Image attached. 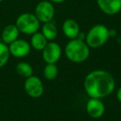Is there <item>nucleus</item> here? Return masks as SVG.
I'll return each instance as SVG.
<instances>
[{
	"instance_id": "obj_1",
	"label": "nucleus",
	"mask_w": 121,
	"mask_h": 121,
	"mask_svg": "<svg viewBox=\"0 0 121 121\" xmlns=\"http://www.w3.org/2000/svg\"><path fill=\"white\" fill-rule=\"evenodd\" d=\"M84 87L91 98L102 99L113 93L115 88V81L108 71L95 70L86 76Z\"/></svg>"
},
{
	"instance_id": "obj_2",
	"label": "nucleus",
	"mask_w": 121,
	"mask_h": 121,
	"mask_svg": "<svg viewBox=\"0 0 121 121\" xmlns=\"http://www.w3.org/2000/svg\"><path fill=\"white\" fill-rule=\"evenodd\" d=\"M65 55L71 62L81 63L89 57L90 47L84 40L72 39L65 47Z\"/></svg>"
},
{
	"instance_id": "obj_3",
	"label": "nucleus",
	"mask_w": 121,
	"mask_h": 121,
	"mask_svg": "<svg viewBox=\"0 0 121 121\" xmlns=\"http://www.w3.org/2000/svg\"><path fill=\"white\" fill-rule=\"evenodd\" d=\"M109 37V29L103 24H96L89 30L85 40L89 47L98 48L104 45Z\"/></svg>"
},
{
	"instance_id": "obj_4",
	"label": "nucleus",
	"mask_w": 121,
	"mask_h": 121,
	"mask_svg": "<svg viewBox=\"0 0 121 121\" xmlns=\"http://www.w3.org/2000/svg\"><path fill=\"white\" fill-rule=\"evenodd\" d=\"M15 25L18 28L19 32L27 35H32L38 32L40 28V22L34 13H24L16 19Z\"/></svg>"
},
{
	"instance_id": "obj_5",
	"label": "nucleus",
	"mask_w": 121,
	"mask_h": 121,
	"mask_svg": "<svg viewBox=\"0 0 121 121\" xmlns=\"http://www.w3.org/2000/svg\"><path fill=\"white\" fill-rule=\"evenodd\" d=\"M35 16L37 17L40 22H52L55 16V8L52 2L49 0L41 1L35 8Z\"/></svg>"
},
{
	"instance_id": "obj_6",
	"label": "nucleus",
	"mask_w": 121,
	"mask_h": 121,
	"mask_svg": "<svg viewBox=\"0 0 121 121\" xmlns=\"http://www.w3.org/2000/svg\"><path fill=\"white\" fill-rule=\"evenodd\" d=\"M24 90L30 97L37 99L41 97L44 92V87L42 81L36 76H31L26 78L24 82Z\"/></svg>"
},
{
	"instance_id": "obj_7",
	"label": "nucleus",
	"mask_w": 121,
	"mask_h": 121,
	"mask_svg": "<svg viewBox=\"0 0 121 121\" xmlns=\"http://www.w3.org/2000/svg\"><path fill=\"white\" fill-rule=\"evenodd\" d=\"M42 58L47 64L49 63H56L60 60L61 56V48L60 45L56 42H47L45 48L42 51Z\"/></svg>"
},
{
	"instance_id": "obj_8",
	"label": "nucleus",
	"mask_w": 121,
	"mask_h": 121,
	"mask_svg": "<svg viewBox=\"0 0 121 121\" xmlns=\"http://www.w3.org/2000/svg\"><path fill=\"white\" fill-rule=\"evenodd\" d=\"M10 55L17 58L25 57L30 53L31 45L23 39H17L9 45Z\"/></svg>"
},
{
	"instance_id": "obj_9",
	"label": "nucleus",
	"mask_w": 121,
	"mask_h": 121,
	"mask_svg": "<svg viewBox=\"0 0 121 121\" xmlns=\"http://www.w3.org/2000/svg\"><path fill=\"white\" fill-rule=\"evenodd\" d=\"M86 112L94 119H99L102 117L105 111L104 104L100 99H96V98H91L86 103Z\"/></svg>"
},
{
	"instance_id": "obj_10",
	"label": "nucleus",
	"mask_w": 121,
	"mask_h": 121,
	"mask_svg": "<svg viewBox=\"0 0 121 121\" xmlns=\"http://www.w3.org/2000/svg\"><path fill=\"white\" fill-rule=\"evenodd\" d=\"M98 7L107 15H115L121 11V0H96Z\"/></svg>"
},
{
	"instance_id": "obj_11",
	"label": "nucleus",
	"mask_w": 121,
	"mask_h": 121,
	"mask_svg": "<svg viewBox=\"0 0 121 121\" xmlns=\"http://www.w3.org/2000/svg\"><path fill=\"white\" fill-rule=\"evenodd\" d=\"M62 31L64 35L67 38L71 39H76L77 38L80 32V27L79 24L77 23L76 20L74 19H66L62 24Z\"/></svg>"
},
{
	"instance_id": "obj_12",
	"label": "nucleus",
	"mask_w": 121,
	"mask_h": 121,
	"mask_svg": "<svg viewBox=\"0 0 121 121\" xmlns=\"http://www.w3.org/2000/svg\"><path fill=\"white\" fill-rule=\"evenodd\" d=\"M19 33L20 32L15 24H9V25L6 26L1 32L3 42L7 45H9L13 42L18 39Z\"/></svg>"
},
{
	"instance_id": "obj_13",
	"label": "nucleus",
	"mask_w": 121,
	"mask_h": 121,
	"mask_svg": "<svg viewBox=\"0 0 121 121\" xmlns=\"http://www.w3.org/2000/svg\"><path fill=\"white\" fill-rule=\"evenodd\" d=\"M47 44V40L42 32H36L31 37V46L36 51L42 52Z\"/></svg>"
},
{
	"instance_id": "obj_14",
	"label": "nucleus",
	"mask_w": 121,
	"mask_h": 121,
	"mask_svg": "<svg viewBox=\"0 0 121 121\" xmlns=\"http://www.w3.org/2000/svg\"><path fill=\"white\" fill-rule=\"evenodd\" d=\"M42 33L47 41H52L57 37V28L53 22H46L42 26Z\"/></svg>"
},
{
	"instance_id": "obj_15",
	"label": "nucleus",
	"mask_w": 121,
	"mask_h": 121,
	"mask_svg": "<svg viewBox=\"0 0 121 121\" xmlns=\"http://www.w3.org/2000/svg\"><path fill=\"white\" fill-rule=\"evenodd\" d=\"M16 72L18 76H22L24 78L30 77L33 74V69H32V66L27 62H19L18 64L16 66Z\"/></svg>"
},
{
	"instance_id": "obj_16",
	"label": "nucleus",
	"mask_w": 121,
	"mask_h": 121,
	"mask_svg": "<svg viewBox=\"0 0 121 121\" xmlns=\"http://www.w3.org/2000/svg\"><path fill=\"white\" fill-rule=\"evenodd\" d=\"M57 74H58V68H57L56 65L54 63H49V64L46 65L43 70V75L46 79L48 81H52V80L56 79Z\"/></svg>"
},
{
	"instance_id": "obj_17",
	"label": "nucleus",
	"mask_w": 121,
	"mask_h": 121,
	"mask_svg": "<svg viewBox=\"0 0 121 121\" xmlns=\"http://www.w3.org/2000/svg\"><path fill=\"white\" fill-rule=\"evenodd\" d=\"M10 52H9V45L0 42V68L4 66L9 61Z\"/></svg>"
},
{
	"instance_id": "obj_18",
	"label": "nucleus",
	"mask_w": 121,
	"mask_h": 121,
	"mask_svg": "<svg viewBox=\"0 0 121 121\" xmlns=\"http://www.w3.org/2000/svg\"><path fill=\"white\" fill-rule=\"evenodd\" d=\"M116 97H117V99L121 103V87H119L117 91V93H116Z\"/></svg>"
},
{
	"instance_id": "obj_19",
	"label": "nucleus",
	"mask_w": 121,
	"mask_h": 121,
	"mask_svg": "<svg viewBox=\"0 0 121 121\" xmlns=\"http://www.w3.org/2000/svg\"><path fill=\"white\" fill-rule=\"evenodd\" d=\"M50 2L55 3V4H61V3H64L66 0H49Z\"/></svg>"
},
{
	"instance_id": "obj_20",
	"label": "nucleus",
	"mask_w": 121,
	"mask_h": 121,
	"mask_svg": "<svg viewBox=\"0 0 121 121\" xmlns=\"http://www.w3.org/2000/svg\"><path fill=\"white\" fill-rule=\"evenodd\" d=\"M3 1H4V0H0V3H1V2H3Z\"/></svg>"
},
{
	"instance_id": "obj_21",
	"label": "nucleus",
	"mask_w": 121,
	"mask_h": 121,
	"mask_svg": "<svg viewBox=\"0 0 121 121\" xmlns=\"http://www.w3.org/2000/svg\"><path fill=\"white\" fill-rule=\"evenodd\" d=\"M0 31H1V27H0Z\"/></svg>"
}]
</instances>
